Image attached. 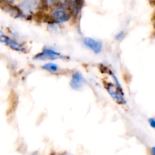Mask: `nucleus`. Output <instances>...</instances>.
Wrapping results in <instances>:
<instances>
[{
	"instance_id": "obj_1",
	"label": "nucleus",
	"mask_w": 155,
	"mask_h": 155,
	"mask_svg": "<svg viewBox=\"0 0 155 155\" xmlns=\"http://www.w3.org/2000/svg\"><path fill=\"white\" fill-rule=\"evenodd\" d=\"M49 16L53 24H63L71 21L74 17L68 8L61 5L53 6L50 8Z\"/></svg>"
},
{
	"instance_id": "obj_2",
	"label": "nucleus",
	"mask_w": 155,
	"mask_h": 155,
	"mask_svg": "<svg viewBox=\"0 0 155 155\" xmlns=\"http://www.w3.org/2000/svg\"><path fill=\"white\" fill-rule=\"evenodd\" d=\"M68 58L66 55H64L58 51L57 50L48 46H45L42 49L40 52L36 54L33 57V60L35 61H53L58 59H63L66 60Z\"/></svg>"
},
{
	"instance_id": "obj_3",
	"label": "nucleus",
	"mask_w": 155,
	"mask_h": 155,
	"mask_svg": "<svg viewBox=\"0 0 155 155\" xmlns=\"http://www.w3.org/2000/svg\"><path fill=\"white\" fill-rule=\"evenodd\" d=\"M104 87L106 89L107 93L110 95L112 99L120 105H124L127 104V100L125 98L124 92H122L117 88V86L113 83L107 81H103Z\"/></svg>"
},
{
	"instance_id": "obj_4",
	"label": "nucleus",
	"mask_w": 155,
	"mask_h": 155,
	"mask_svg": "<svg viewBox=\"0 0 155 155\" xmlns=\"http://www.w3.org/2000/svg\"><path fill=\"white\" fill-rule=\"evenodd\" d=\"M0 42L5 44L14 51H19V52L27 51V47L24 43L18 42L16 39L7 36L2 30H0Z\"/></svg>"
},
{
	"instance_id": "obj_5",
	"label": "nucleus",
	"mask_w": 155,
	"mask_h": 155,
	"mask_svg": "<svg viewBox=\"0 0 155 155\" xmlns=\"http://www.w3.org/2000/svg\"><path fill=\"white\" fill-rule=\"evenodd\" d=\"M83 42L86 48L95 54H100L102 51L103 43L100 40L92 37H85L83 39Z\"/></svg>"
},
{
	"instance_id": "obj_6",
	"label": "nucleus",
	"mask_w": 155,
	"mask_h": 155,
	"mask_svg": "<svg viewBox=\"0 0 155 155\" xmlns=\"http://www.w3.org/2000/svg\"><path fill=\"white\" fill-rule=\"evenodd\" d=\"M85 79L83 77V74L81 73L76 71V72L73 73L72 76H71V80L70 81V86L74 90H78V89H81L83 87V84H84Z\"/></svg>"
},
{
	"instance_id": "obj_7",
	"label": "nucleus",
	"mask_w": 155,
	"mask_h": 155,
	"mask_svg": "<svg viewBox=\"0 0 155 155\" xmlns=\"http://www.w3.org/2000/svg\"><path fill=\"white\" fill-rule=\"evenodd\" d=\"M42 69L51 74H57L60 71V68L56 63L53 61H48L42 66Z\"/></svg>"
},
{
	"instance_id": "obj_8",
	"label": "nucleus",
	"mask_w": 155,
	"mask_h": 155,
	"mask_svg": "<svg viewBox=\"0 0 155 155\" xmlns=\"http://www.w3.org/2000/svg\"><path fill=\"white\" fill-rule=\"evenodd\" d=\"M126 35H127L126 32L124 30H121L115 35V39L117 41H122L126 37Z\"/></svg>"
},
{
	"instance_id": "obj_9",
	"label": "nucleus",
	"mask_w": 155,
	"mask_h": 155,
	"mask_svg": "<svg viewBox=\"0 0 155 155\" xmlns=\"http://www.w3.org/2000/svg\"><path fill=\"white\" fill-rule=\"evenodd\" d=\"M148 124H149L150 127L155 130V118L154 117L149 118V119L148 120Z\"/></svg>"
},
{
	"instance_id": "obj_10",
	"label": "nucleus",
	"mask_w": 155,
	"mask_h": 155,
	"mask_svg": "<svg viewBox=\"0 0 155 155\" xmlns=\"http://www.w3.org/2000/svg\"><path fill=\"white\" fill-rule=\"evenodd\" d=\"M150 154H151V155H155V146L152 147L151 148V150H150Z\"/></svg>"
},
{
	"instance_id": "obj_11",
	"label": "nucleus",
	"mask_w": 155,
	"mask_h": 155,
	"mask_svg": "<svg viewBox=\"0 0 155 155\" xmlns=\"http://www.w3.org/2000/svg\"><path fill=\"white\" fill-rule=\"evenodd\" d=\"M154 23H155V13H154Z\"/></svg>"
},
{
	"instance_id": "obj_12",
	"label": "nucleus",
	"mask_w": 155,
	"mask_h": 155,
	"mask_svg": "<svg viewBox=\"0 0 155 155\" xmlns=\"http://www.w3.org/2000/svg\"><path fill=\"white\" fill-rule=\"evenodd\" d=\"M11 2H13V1H15V0H10Z\"/></svg>"
}]
</instances>
